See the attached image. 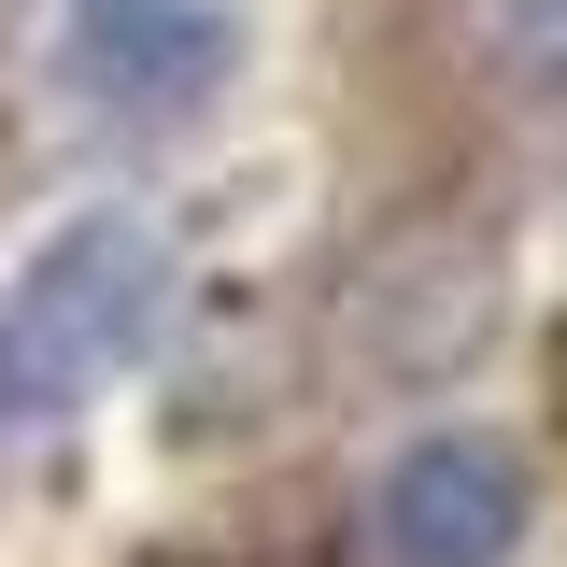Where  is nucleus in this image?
<instances>
[{
    "label": "nucleus",
    "mask_w": 567,
    "mask_h": 567,
    "mask_svg": "<svg viewBox=\"0 0 567 567\" xmlns=\"http://www.w3.org/2000/svg\"><path fill=\"white\" fill-rule=\"evenodd\" d=\"M171 327V241L156 213H71L29 270L0 284V425H58L100 383H128L142 341Z\"/></svg>",
    "instance_id": "obj_1"
},
{
    "label": "nucleus",
    "mask_w": 567,
    "mask_h": 567,
    "mask_svg": "<svg viewBox=\"0 0 567 567\" xmlns=\"http://www.w3.org/2000/svg\"><path fill=\"white\" fill-rule=\"evenodd\" d=\"M227 0H71L58 71L100 100V114H185L227 85Z\"/></svg>",
    "instance_id": "obj_2"
},
{
    "label": "nucleus",
    "mask_w": 567,
    "mask_h": 567,
    "mask_svg": "<svg viewBox=\"0 0 567 567\" xmlns=\"http://www.w3.org/2000/svg\"><path fill=\"white\" fill-rule=\"evenodd\" d=\"M511 539H525V454L454 425L383 468V554L398 567H511Z\"/></svg>",
    "instance_id": "obj_3"
},
{
    "label": "nucleus",
    "mask_w": 567,
    "mask_h": 567,
    "mask_svg": "<svg viewBox=\"0 0 567 567\" xmlns=\"http://www.w3.org/2000/svg\"><path fill=\"white\" fill-rule=\"evenodd\" d=\"M496 29H511L525 71H567V0H496Z\"/></svg>",
    "instance_id": "obj_4"
},
{
    "label": "nucleus",
    "mask_w": 567,
    "mask_h": 567,
    "mask_svg": "<svg viewBox=\"0 0 567 567\" xmlns=\"http://www.w3.org/2000/svg\"><path fill=\"white\" fill-rule=\"evenodd\" d=\"M227 567H327V554H298V539H284V554H227Z\"/></svg>",
    "instance_id": "obj_5"
},
{
    "label": "nucleus",
    "mask_w": 567,
    "mask_h": 567,
    "mask_svg": "<svg viewBox=\"0 0 567 567\" xmlns=\"http://www.w3.org/2000/svg\"><path fill=\"white\" fill-rule=\"evenodd\" d=\"M554 425H567V327H554Z\"/></svg>",
    "instance_id": "obj_6"
}]
</instances>
